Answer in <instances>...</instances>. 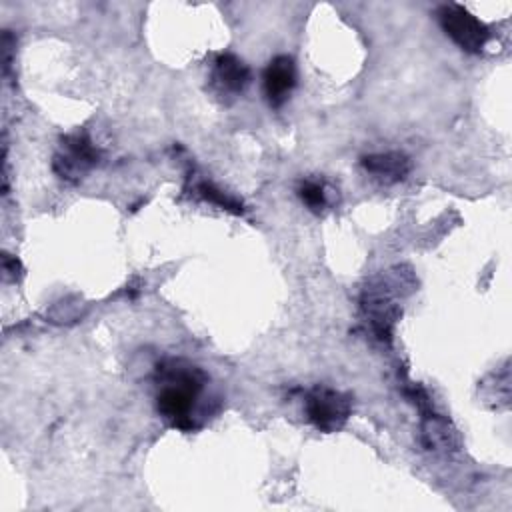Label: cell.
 I'll return each instance as SVG.
<instances>
[{
    "mask_svg": "<svg viewBox=\"0 0 512 512\" xmlns=\"http://www.w3.org/2000/svg\"><path fill=\"white\" fill-rule=\"evenodd\" d=\"M98 160V152L86 134L66 136L62 142V152L54 158V170L60 178L78 180L84 176Z\"/></svg>",
    "mask_w": 512,
    "mask_h": 512,
    "instance_id": "obj_4",
    "label": "cell"
},
{
    "mask_svg": "<svg viewBox=\"0 0 512 512\" xmlns=\"http://www.w3.org/2000/svg\"><path fill=\"white\" fill-rule=\"evenodd\" d=\"M298 196L300 200L312 210V212H320L326 206V194L322 184L314 182V180H306L300 184L298 188Z\"/></svg>",
    "mask_w": 512,
    "mask_h": 512,
    "instance_id": "obj_9",
    "label": "cell"
},
{
    "mask_svg": "<svg viewBox=\"0 0 512 512\" xmlns=\"http://www.w3.org/2000/svg\"><path fill=\"white\" fill-rule=\"evenodd\" d=\"M196 190H198V194H200L204 200H208V202L220 206L222 210H228V212H234V214H242V212H244L240 202H236L234 198L226 196L222 190H218V188H216L214 184H210V182H200Z\"/></svg>",
    "mask_w": 512,
    "mask_h": 512,
    "instance_id": "obj_8",
    "label": "cell"
},
{
    "mask_svg": "<svg viewBox=\"0 0 512 512\" xmlns=\"http://www.w3.org/2000/svg\"><path fill=\"white\" fill-rule=\"evenodd\" d=\"M296 86V64L290 56H276L264 70V94L270 106L278 108L286 102Z\"/></svg>",
    "mask_w": 512,
    "mask_h": 512,
    "instance_id": "obj_5",
    "label": "cell"
},
{
    "mask_svg": "<svg viewBox=\"0 0 512 512\" xmlns=\"http://www.w3.org/2000/svg\"><path fill=\"white\" fill-rule=\"evenodd\" d=\"M438 20L442 30L464 50L470 54L482 52L486 42L490 40V30L484 22H480L474 14H470L460 4H444L438 8Z\"/></svg>",
    "mask_w": 512,
    "mask_h": 512,
    "instance_id": "obj_2",
    "label": "cell"
},
{
    "mask_svg": "<svg viewBox=\"0 0 512 512\" xmlns=\"http://www.w3.org/2000/svg\"><path fill=\"white\" fill-rule=\"evenodd\" d=\"M362 164L372 176L384 182H398L410 172V160L400 152L372 154V156H366Z\"/></svg>",
    "mask_w": 512,
    "mask_h": 512,
    "instance_id": "obj_7",
    "label": "cell"
},
{
    "mask_svg": "<svg viewBox=\"0 0 512 512\" xmlns=\"http://www.w3.org/2000/svg\"><path fill=\"white\" fill-rule=\"evenodd\" d=\"M156 408L174 428L192 430L198 396L206 384V374L190 362L168 360L158 366Z\"/></svg>",
    "mask_w": 512,
    "mask_h": 512,
    "instance_id": "obj_1",
    "label": "cell"
},
{
    "mask_svg": "<svg viewBox=\"0 0 512 512\" xmlns=\"http://www.w3.org/2000/svg\"><path fill=\"white\" fill-rule=\"evenodd\" d=\"M350 398L332 388H314L306 398L308 420L320 432L340 430L350 416Z\"/></svg>",
    "mask_w": 512,
    "mask_h": 512,
    "instance_id": "obj_3",
    "label": "cell"
},
{
    "mask_svg": "<svg viewBox=\"0 0 512 512\" xmlns=\"http://www.w3.org/2000/svg\"><path fill=\"white\" fill-rule=\"evenodd\" d=\"M212 80L224 94H240L250 82L248 66L230 52L218 54L214 60Z\"/></svg>",
    "mask_w": 512,
    "mask_h": 512,
    "instance_id": "obj_6",
    "label": "cell"
}]
</instances>
